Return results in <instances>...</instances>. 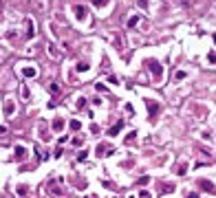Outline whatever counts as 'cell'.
I'll return each mask as SVG.
<instances>
[{"instance_id":"obj_3","label":"cell","mask_w":216,"mask_h":198,"mask_svg":"<svg viewBox=\"0 0 216 198\" xmlns=\"http://www.w3.org/2000/svg\"><path fill=\"white\" fill-rule=\"evenodd\" d=\"M95 5H97V7H104V5H106V0H95Z\"/></svg>"},{"instance_id":"obj_1","label":"cell","mask_w":216,"mask_h":198,"mask_svg":"<svg viewBox=\"0 0 216 198\" xmlns=\"http://www.w3.org/2000/svg\"><path fill=\"white\" fill-rule=\"evenodd\" d=\"M75 13L77 18H84V7H75Z\"/></svg>"},{"instance_id":"obj_2","label":"cell","mask_w":216,"mask_h":198,"mask_svg":"<svg viewBox=\"0 0 216 198\" xmlns=\"http://www.w3.org/2000/svg\"><path fill=\"white\" fill-rule=\"evenodd\" d=\"M150 68L154 70V73H161V68H159V64H157V62H150Z\"/></svg>"}]
</instances>
